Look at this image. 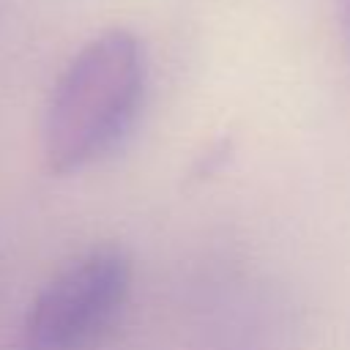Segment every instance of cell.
Instances as JSON below:
<instances>
[{
    "instance_id": "2",
    "label": "cell",
    "mask_w": 350,
    "mask_h": 350,
    "mask_svg": "<svg viewBox=\"0 0 350 350\" xmlns=\"http://www.w3.org/2000/svg\"><path fill=\"white\" fill-rule=\"evenodd\" d=\"M131 290V260L96 246L60 268L33 298L22 323L25 350H90L112 328Z\"/></svg>"
},
{
    "instance_id": "3",
    "label": "cell",
    "mask_w": 350,
    "mask_h": 350,
    "mask_svg": "<svg viewBox=\"0 0 350 350\" xmlns=\"http://www.w3.org/2000/svg\"><path fill=\"white\" fill-rule=\"evenodd\" d=\"M339 19H342V33L350 44V0H339Z\"/></svg>"
},
{
    "instance_id": "1",
    "label": "cell",
    "mask_w": 350,
    "mask_h": 350,
    "mask_svg": "<svg viewBox=\"0 0 350 350\" xmlns=\"http://www.w3.org/2000/svg\"><path fill=\"white\" fill-rule=\"evenodd\" d=\"M145 98V49L126 27L93 36L63 68L46 104L44 156L71 175L112 153L131 131Z\"/></svg>"
}]
</instances>
